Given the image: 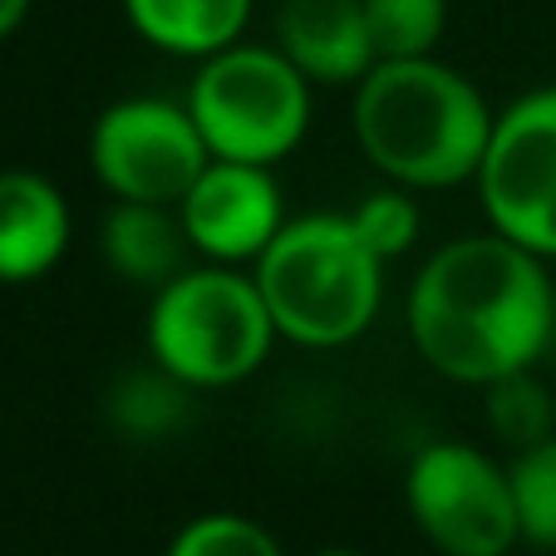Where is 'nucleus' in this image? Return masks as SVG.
I'll list each match as a JSON object with an SVG mask.
<instances>
[{"label": "nucleus", "mask_w": 556, "mask_h": 556, "mask_svg": "<svg viewBox=\"0 0 556 556\" xmlns=\"http://www.w3.org/2000/svg\"><path fill=\"white\" fill-rule=\"evenodd\" d=\"M556 330V281L546 256L503 231L453 237L409 286V336L443 379L488 389L532 369Z\"/></svg>", "instance_id": "f257e3e1"}, {"label": "nucleus", "mask_w": 556, "mask_h": 556, "mask_svg": "<svg viewBox=\"0 0 556 556\" xmlns=\"http://www.w3.org/2000/svg\"><path fill=\"white\" fill-rule=\"evenodd\" d=\"M493 109L468 74L419 54L379 60L355 85V138L400 188H458L483 168Z\"/></svg>", "instance_id": "f03ea898"}, {"label": "nucleus", "mask_w": 556, "mask_h": 556, "mask_svg": "<svg viewBox=\"0 0 556 556\" xmlns=\"http://www.w3.org/2000/svg\"><path fill=\"white\" fill-rule=\"evenodd\" d=\"M252 276L276 320V336L305 350L359 340L384 301V256H375L350 212L291 217L252 262Z\"/></svg>", "instance_id": "7ed1b4c3"}, {"label": "nucleus", "mask_w": 556, "mask_h": 556, "mask_svg": "<svg viewBox=\"0 0 556 556\" xmlns=\"http://www.w3.org/2000/svg\"><path fill=\"white\" fill-rule=\"evenodd\" d=\"M276 320L256 276L237 266H192L153 291L148 355L188 389H227L266 365Z\"/></svg>", "instance_id": "20e7f679"}, {"label": "nucleus", "mask_w": 556, "mask_h": 556, "mask_svg": "<svg viewBox=\"0 0 556 556\" xmlns=\"http://www.w3.org/2000/svg\"><path fill=\"white\" fill-rule=\"evenodd\" d=\"M188 114L212 157L281 163L311 128V79L276 45H227L198 60Z\"/></svg>", "instance_id": "39448f33"}, {"label": "nucleus", "mask_w": 556, "mask_h": 556, "mask_svg": "<svg viewBox=\"0 0 556 556\" xmlns=\"http://www.w3.org/2000/svg\"><path fill=\"white\" fill-rule=\"evenodd\" d=\"M409 517L443 556H507L522 536L513 478L483 448L439 439L414 453L404 478Z\"/></svg>", "instance_id": "423d86ee"}, {"label": "nucleus", "mask_w": 556, "mask_h": 556, "mask_svg": "<svg viewBox=\"0 0 556 556\" xmlns=\"http://www.w3.org/2000/svg\"><path fill=\"white\" fill-rule=\"evenodd\" d=\"M89 163L114 202L178 207L198 173L212 163L188 104L173 99H118L89 128Z\"/></svg>", "instance_id": "0eeeda50"}, {"label": "nucleus", "mask_w": 556, "mask_h": 556, "mask_svg": "<svg viewBox=\"0 0 556 556\" xmlns=\"http://www.w3.org/2000/svg\"><path fill=\"white\" fill-rule=\"evenodd\" d=\"M472 182L493 231L556 262V85L532 89L493 118Z\"/></svg>", "instance_id": "6e6552de"}, {"label": "nucleus", "mask_w": 556, "mask_h": 556, "mask_svg": "<svg viewBox=\"0 0 556 556\" xmlns=\"http://www.w3.org/2000/svg\"><path fill=\"white\" fill-rule=\"evenodd\" d=\"M182 227L192 247L217 266H247L271 247V237L286 227L281 182L262 163H231L212 157L178 202Z\"/></svg>", "instance_id": "1a4fd4ad"}, {"label": "nucleus", "mask_w": 556, "mask_h": 556, "mask_svg": "<svg viewBox=\"0 0 556 556\" xmlns=\"http://www.w3.org/2000/svg\"><path fill=\"white\" fill-rule=\"evenodd\" d=\"M276 50L311 85H359L379 64L365 25V0H281Z\"/></svg>", "instance_id": "9d476101"}, {"label": "nucleus", "mask_w": 556, "mask_h": 556, "mask_svg": "<svg viewBox=\"0 0 556 556\" xmlns=\"http://www.w3.org/2000/svg\"><path fill=\"white\" fill-rule=\"evenodd\" d=\"M70 247V202L30 168L0 173V286H25L54 271Z\"/></svg>", "instance_id": "9b49d317"}, {"label": "nucleus", "mask_w": 556, "mask_h": 556, "mask_svg": "<svg viewBox=\"0 0 556 556\" xmlns=\"http://www.w3.org/2000/svg\"><path fill=\"white\" fill-rule=\"evenodd\" d=\"M188 227L178 207L163 202H114L99 227V252L109 271H118L134 286H168L178 271H188Z\"/></svg>", "instance_id": "f8f14e48"}, {"label": "nucleus", "mask_w": 556, "mask_h": 556, "mask_svg": "<svg viewBox=\"0 0 556 556\" xmlns=\"http://www.w3.org/2000/svg\"><path fill=\"white\" fill-rule=\"evenodd\" d=\"M124 15L153 50L207 60L242 40L252 0H124Z\"/></svg>", "instance_id": "ddd939ff"}, {"label": "nucleus", "mask_w": 556, "mask_h": 556, "mask_svg": "<svg viewBox=\"0 0 556 556\" xmlns=\"http://www.w3.org/2000/svg\"><path fill=\"white\" fill-rule=\"evenodd\" d=\"M365 25L379 60H419L443 40L448 0H365Z\"/></svg>", "instance_id": "4468645a"}, {"label": "nucleus", "mask_w": 556, "mask_h": 556, "mask_svg": "<svg viewBox=\"0 0 556 556\" xmlns=\"http://www.w3.org/2000/svg\"><path fill=\"white\" fill-rule=\"evenodd\" d=\"M488 424L513 448L546 439V433H556V389H546L532 369L493 379L488 384Z\"/></svg>", "instance_id": "2eb2a0df"}, {"label": "nucleus", "mask_w": 556, "mask_h": 556, "mask_svg": "<svg viewBox=\"0 0 556 556\" xmlns=\"http://www.w3.org/2000/svg\"><path fill=\"white\" fill-rule=\"evenodd\" d=\"M507 478H513V503H517L522 536L536 546H556V433L517 448Z\"/></svg>", "instance_id": "dca6fc26"}, {"label": "nucleus", "mask_w": 556, "mask_h": 556, "mask_svg": "<svg viewBox=\"0 0 556 556\" xmlns=\"http://www.w3.org/2000/svg\"><path fill=\"white\" fill-rule=\"evenodd\" d=\"M168 556H286V552L252 517L207 513V517H192V522L173 536Z\"/></svg>", "instance_id": "f3484780"}, {"label": "nucleus", "mask_w": 556, "mask_h": 556, "mask_svg": "<svg viewBox=\"0 0 556 556\" xmlns=\"http://www.w3.org/2000/svg\"><path fill=\"white\" fill-rule=\"evenodd\" d=\"M182 394H188V384L173 379L168 369H157V375H128L124 384L114 389V424H124L138 439L168 433L182 414Z\"/></svg>", "instance_id": "a211bd4d"}, {"label": "nucleus", "mask_w": 556, "mask_h": 556, "mask_svg": "<svg viewBox=\"0 0 556 556\" xmlns=\"http://www.w3.org/2000/svg\"><path fill=\"white\" fill-rule=\"evenodd\" d=\"M350 217H355L359 237L375 247V256H384V262H394V256L409 252V247L419 242V227H424L419 202H414L409 188H400V182H394V188L369 192Z\"/></svg>", "instance_id": "6ab92c4d"}, {"label": "nucleus", "mask_w": 556, "mask_h": 556, "mask_svg": "<svg viewBox=\"0 0 556 556\" xmlns=\"http://www.w3.org/2000/svg\"><path fill=\"white\" fill-rule=\"evenodd\" d=\"M25 15H30V0H0V40L21 30Z\"/></svg>", "instance_id": "aec40b11"}, {"label": "nucleus", "mask_w": 556, "mask_h": 556, "mask_svg": "<svg viewBox=\"0 0 556 556\" xmlns=\"http://www.w3.org/2000/svg\"><path fill=\"white\" fill-rule=\"evenodd\" d=\"M315 556H359V552H340V546H336V552H315Z\"/></svg>", "instance_id": "412c9836"}]
</instances>
